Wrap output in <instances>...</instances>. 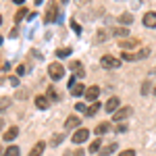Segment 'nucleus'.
<instances>
[{"label":"nucleus","instance_id":"nucleus-18","mask_svg":"<svg viewBox=\"0 0 156 156\" xmlns=\"http://www.w3.org/2000/svg\"><path fill=\"white\" fill-rule=\"evenodd\" d=\"M108 129H110V123H100V125L96 127V135L100 137V135H104Z\"/></svg>","mask_w":156,"mask_h":156},{"label":"nucleus","instance_id":"nucleus-9","mask_svg":"<svg viewBox=\"0 0 156 156\" xmlns=\"http://www.w3.org/2000/svg\"><path fill=\"white\" fill-rule=\"evenodd\" d=\"M144 27H156V11H148L144 15Z\"/></svg>","mask_w":156,"mask_h":156},{"label":"nucleus","instance_id":"nucleus-36","mask_svg":"<svg viewBox=\"0 0 156 156\" xmlns=\"http://www.w3.org/2000/svg\"><path fill=\"white\" fill-rule=\"evenodd\" d=\"M0 25H2V17H0Z\"/></svg>","mask_w":156,"mask_h":156},{"label":"nucleus","instance_id":"nucleus-2","mask_svg":"<svg viewBox=\"0 0 156 156\" xmlns=\"http://www.w3.org/2000/svg\"><path fill=\"white\" fill-rule=\"evenodd\" d=\"M100 65H102L104 69H119L121 60L117 58V56H112V54H104V56L100 58Z\"/></svg>","mask_w":156,"mask_h":156},{"label":"nucleus","instance_id":"nucleus-13","mask_svg":"<svg viewBox=\"0 0 156 156\" xmlns=\"http://www.w3.org/2000/svg\"><path fill=\"white\" fill-rule=\"evenodd\" d=\"M48 98L46 96H36V106L40 108V110H46V108H48Z\"/></svg>","mask_w":156,"mask_h":156},{"label":"nucleus","instance_id":"nucleus-11","mask_svg":"<svg viewBox=\"0 0 156 156\" xmlns=\"http://www.w3.org/2000/svg\"><path fill=\"white\" fill-rule=\"evenodd\" d=\"M83 94H85V87H83V83H81V81L71 85V96H83Z\"/></svg>","mask_w":156,"mask_h":156},{"label":"nucleus","instance_id":"nucleus-5","mask_svg":"<svg viewBox=\"0 0 156 156\" xmlns=\"http://www.w3.org/2000/svg\"><path fill=\"white\" fill-rule=\"evenodd\" d=\"M140 46V40H135V37H129V40H121L119 42V48L123 52H131L133 48H137Z\"/></svg>","mask_w":156,"mask_h":156},{"label":"nucleus","instance_id":"nucleus-26","mask_svg":"<svg viewBox=\"0 0 156 156\" xmlns=\"http://www.w3.org/2000/svg\"><path fill=\"white\" fill-rule=\"evenodd\" d=\"M106 36H108L106 31H100V34L96 36V42H104V40H106Z\"/></svg>","mask_w":156,"mask_h":156},{"label":"nucleus","instance_id":"nucleus-17","mask_svg":"<svg viewBox=\"0 0 156 156\" xmlns=\"http://www.w3.org/2000/svg\"><path fill=\"white\" fill-rule=\"evenodd\" d=\"M100 108H102V104H100V102H94V104H90V106H87L85 115H87V117H94V115H96Z\"/></svg>","mask_w":156,"mask_h":156},{"label":"nucleus","instance_id":"nucleus-28","mask_svg":"<svg viewBox=\"0 0 156 156\" xmlns=\"http://www.w3.org/2000/svg\"><path fill=\"white\" fill-rule=\"evenodd\" d=\"M48 96H50V100H58V96H56V92H54L52 87L48 90Z\"/></svg>","mask_w":156,"mask_h":156},{"label":"nucleus","instance_id":"nucleus-24","mask_svg":"<svg viewBox=\"0 0 156 156\" xmlns=\"http://www.w3.org/2000/svg\"><path fill=\"white\" fill-rule=\"evenodd\" d=\"M69 54H71V48H60V50H56V56H58V58L69 56Z\"/></svg>","mask_w":156,"mask_h":156},{"label":"nucleus","instance_id":"nucleus-33","mask_svg":"<svg viewBox=\"0 0 156 156\" xmlns=\"http://www.w3.org/2000/svg\"><path fill=\"white\" fill-rule=\"evenodd\" d=\"M15 2H17V4H23V2H25V0H15Z\"/></svg>","mask_w":156,"mask_h":156},{"label":"nucleus","instance_id":"nucleus-19","mask_svg":"<svg viewBox=\"0 0 156 156\" xmlns=\"http://www.w3.org/2000/svg\"><path fill=\"white\" fill-rule=\"evenodd\" d=\"M119 21H121V23H125V25H131L133 23V15H131V12H123V15L119 17Z\"/></svg>","mask_w":156,"mask_h":156},{"label":"nucleus","instance_id":"nucleus-10","mask_svg":"<svg viewBox=\"0 0 156 156\" xmlns=\"http://www.w3.org/2000/svg\"><path fill=\"white\" fill-rule=\"evenodd\" d=\"M104 108H106L108 112H112V115H115V112L119 110V98H117V96H112V98H110V100L106 102V104H104Z\"/></svg>","mask_w":156,"mask_h":156},{"label":"nucleus","instance_id":"nucleus-14","mask_svg":"<svg viewBox=\"0 0 156 156\" xmlns=\"http://www.w3.org/2000/svg\"><path fill=\"white\" fill-rule=\"evenodd\" d=\"M44 148H46V144L44 142H37L34 148H31V152H29V156H42V152H44Z\"/></svg>","mask_w":156,"mask_h":156},{"label":"nucleus","instance_id":"nucleus-37","mask_svg":"<svg viewBox=\"0 0 156 156\" xmlns=\"http://www.w3.org/2000/svg\"><path fill=\"white\" fill-rule=\"evenodd\" d=\"M154 96H156V87H154Z\"/></svg>","mask_w":156,"mask_h":156},{"label":"nucleus","instance_id":"nucleus-22","mask_svg":"<svg viewBox=\"0 0 156 156\" xmlns=\"http://www.w3.org/2000/svg\"><path fill=\"white\" fill-rule=\"evenodd\" d=\"M129 34V29H125V27H119V29H112V36H117V37H121V36H127Z\"/></svg>","mask_w":156,"mask_h":156},{"label":"nucleus","instance_id":"nucleus-23","mask_svg":"<svg viewBox=\"0 0 156 156\" xmlns=\"http://www.w3.org/2000/svg\"><path fill=\"white\" fill-rule=\"evenodd\" d=\"M115 150H117V144H115V142H112V144H108L106 148H104V150H102V152H104V156H108V154H112V152H115Z\"/></svg>","mask_w":156,"mask_h":156},{"label":"nucleus","instance_id":"nucleus-35","mask_svg":"<svg viewBox=\"0 0 156 156\" xmlns=\"http://www.w3.org/2000/svg\"><path fill=\"white\" fill-rule=\"evenodd\" d=\"M0 46H2V37H0Z\"/></svg>","mask_w":156,"mask_h":156},{"label":"nucleus","instance_id":"nucleus-32","mask_svg":"<svg viewBox=\"0 0 156 156\" xmlns=\"http://www.w3.org/2000/svg\"><path fill=\"white\" fill-rule=\"evenodd\" d=\"M73 29H75V31H77V34H81V27H79V25H77V23H75V21H73Z\"/></svg>","mask_w":156,"mask_h":156},{"label":"nucleus","instance_id":"nucleus-29","mask_svg":"<svg viewBox=\"0 0 156 156\" xmlns=\"http://www.w3.org/2000/svg\"><path fill=\"white\" fill-rule=\"evenodd\" d=\"M119 156H135V152H133V150H125V152H121Z\"/></svg>","mask_w":156,"mask_h":156},{"label":"nucleus","instance_id":"nucleus-34","mask_svg":"<svg viewBox=\"0 0 156 156\" xmlns=\"http://www.w3.org/2000/svg\"><path fill=\"white\" fill-rule=\"evenodd\" d=\"M42 2H44V0H36V4H42Z\"/></svg>","mask_w":156,"mask_h":156},{"label":"nucleus","instance_id":"nucleus-12","mask_svg":"<svg viewBox=\"0 0 156 156\" xmlns=\"http://www.w3.org/2000/svg\"><path fill=\"white\" fill-rule=\"evenodd\" d=\"M17 135H19V129H17V127H11L9 131H4V135H2V140H4V142H12V140H15Z\"/></svg>","mask_w":156,"mask_h":156},{"label":"nucleus","instance_id":"nucleus-3","mask_svg":"<svg viewBox=\"0 0 156 156\" xmlns=\"http://www.w3.org/2000/svg\"><path fill=\"white\" fill-rule=\"evenodd\" d=\"M56 19H58L56 2H48V6H46V15H44V21H46V23H52V21H56Z\"/></svg>","mask_w":156,"mask_h":156},{"label":"nucleus","instance_id":"nucleus-8","mask_svg":"<svg viewBox=\"0 0 156 156\" xmlns=\"http://www.w3.org/2000/svg\"><path fill=\"white\" fill-rule=\"evenodd\" d=\"M131 115V108L129 106H123V108H119L115 115H112V121H117V123H121V121H125L127 117Z\"/></svg>","mask_w":156,"mask_h":156},{"label":"nucleus","instance_id":"nucleus-31","mask_svg":"<svg viewBox=\"0 0 156 156\" xmlns=\"http://www.w3.org/2000/svg\"><path fill=\"white\" fill-rule=\"evenodd\" d=\"M17 73L23 75V73H25V65H19V67H17Z\"/></svg>","mask_w":156,"mask_h":156},{"label":"nucleus","instance_id":"nucleus-1","mask_svg":"<svg viewBox=\"0 0 156 156\" xmlns=\"http://www.w3.org/2000/svg\"><path fill=\"white\" fill-rule=\"evenodd\" d=\"M48 75H50V79H62L65 77V67H62V62H50V67H48Z\"/></svg>","mask_w":156,"mask_h":156},{"label":"nucleus","instance_id":"nucleus-15","mask_svg":"<svg viewBox=\"0 0 156 156\" xmlns=\"http://www.w3.org/2000/svg\"><path fill=\"white\" fill-rule=\"evenodd\" d=\"M71 69H73V73H75V75H73V77H75V79H79V77H83V67H81V65H79V62H71Z\"/></svg>","mask_w":156,"mask_h":156},{"label":"nucleus","instance_id":"nucleus-30","mask_svg":"<svg viewBox=\"0 0 156 156\" xmlns=\"http://www.w3.org/2000/svg\"><path fill=\"white\" fill-rule=\"evenodd\" d=\"M75 110H79V112H81V110H87V108H85L81 102H77V104H75Z\"/></svg>","mask_w":156,"mask_h":156},{"label":"nucleus","instance_id":"nucleus-7","mask_svg":"<svg viewBox=\"0 0 156 156\" xmlns=\"http://www.w3.org/2000/svg\"><path fill=\"white\" fill-rule=\"evenodd\" d=\"M90 102H98V96H100V87L98 85H90V87H85V94H83Z\"/></svg>","mask_w":156,"mask_h":156},{"label":"nucleus","instance_id":"nucleus-27","mask_svg":"<svg viewBox=\"0 0 156 156\" xmlns=\"http://www.w3.org/2000/svg\"><path fill=\"white\" fill-rule=\"evenodd\" d=\"M150 87H152V85H150V81H146V83L142 85V94H144V96L148 94V92H150Z\"/></svg>","mask_w":156,"mask_h":156},{"label":"nucleus","instance_id":"nucleus-16","mask_svg":"<svg viewBox=\"0 0 156 156\" xmlns=\"http://www.w3.org/2000/svg\"><path fill=\"white\" fill-rule=\"evenodd\" d=\"M75 127H79V117H69L67 119V123H65V129H75Z\"/></svg>","mask_w":156,"mask_h":156},{"label":"nucleus","instance_id":"nucleus-6","mask_svg":"<svg viewBox=\"0 0 156 156\" xmlns=\"http://www.w3.org/2000/svg\"><path fill=\"white\" fill-rule=\"evenodd\" d=\"M87 137H90V129H83V127H79L77 131L73 133V144H83Z\"/></svg>","mask_w":156,"mask_h":156},{"label":"nucleus","instance_id":"nucleus-4","mask_svg":"<svg viewBox=\"0 0 156 156\" xmlns=\"http://www.w3.org/2000/svg\"><path fill=\"white\" fill-rule=\"evenodd\" d=\"M150 54L148 48H142L140 52H123V60H142Z\"/></svg>","mask_w":156,"mask_h":156},{"label":"nucleus","instance_id":"nucleus-25","mask_svg":"<svg viewBox=\"0 0 156 156\" xmlns=\"http://www.w3.org/2000/svg\"><path fill=\"white\" fill-rule=\"evenodd\" d=\"M25 17H27V11H25V9H19V11H17V17H15V21H21V19H25Z\"/></svg>","mask_w":156,"mask_h":156},{"label":"nucleus","instance_id":"nucleus-20","mask_svg":"<svg viewBox=\"0 0 156 156\" xmlns=\"http://www.w3.org/2000/svg\"><path fill=\"white\" fill-rule=\"evenodd\" d=\"M100 146H102V140H100V137H96V140L90 144V152H92V154H96L98 150H100Z\"/></svg>","mask_w":156,"mask_h":156},{"label":"nucleus","instance_id":"nucleus-21","mask_svg":"<svg viewBox=\"0 0 156 156\" xmlns=\"http://www.w3.org/2000/svg\"><path fill=\"white\" fill-rule=\"evenodd\" d=\"M4 156H19V148L17 146H9V150L4 152Z\"/></svg>","mask_w":156,"mask_h":156}]
</instances>
